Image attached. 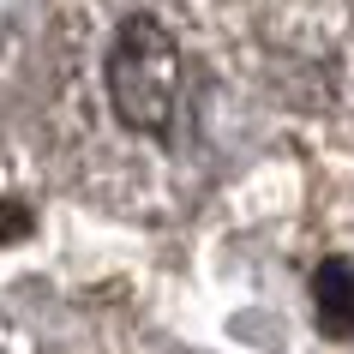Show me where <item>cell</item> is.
<instances>
[{
    "label": "cell",
    "instance_id": "6da1fadb",
    "mask_svg": "<svg viewBox=\"0 0 354 354\" xmlns=\"http://www.w3.org/2000/svg\"><path fill=\"white\" fill-rule=\"evenodd\" d=\"M102 109L120 132L132 138H174V114H180V91H187V55L180 37L168 30L156 12H127L102 42Z\"/></svg>",
    "mask_w": 354,
    "mask_h": 354
}]
</instances>
